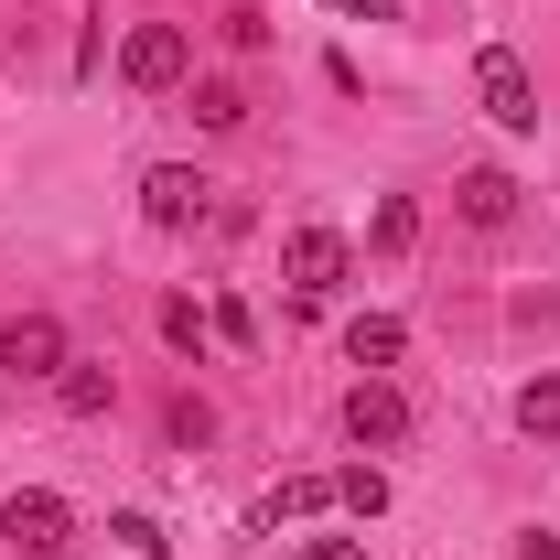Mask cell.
<instances>
[{
    "label": "cell",
    "instance_id": "6da1fadb",
    "mask_svg": "<svg viewBox=\"0 0 560 560\" xmlns=\"http://www.w3.org/2000/svg\"><path fill=\"white\" fill-rule=\"evenodd\" d=\"M0 539H11V560H44V550L75 539V506L55 486H11V495H0Z\"/></svg>",
    "mask_w": 560,
    "mask_h": 560
},
{
    "label": "cell",
    "instance_id": "7a4b0ae2",
    "mask_svg": "<svg viewBox=\"0 0 560 560\" xmlns=\"http://www.w3.org/2000/svg\"><path fill=\"white\" fill-rule=\"evenodd\" d=\"M475 108H486L495 130H539V75H528V55L486 44L475 55Z\"/></svg>",
    "mask_w": 560,
    "mask_h": 560
},
{
    "label": "cell",
    "instance_id": "3957f363",
    "mask_svg": "<svg viewBox=\"0 0 560 560\" xmlns=\"http://www.w3.org/2000/svg\"><path fill=\"white\" fill-rule=\"evenodd\" d=\"M184 66H195V44H184V22H130V33H119V75H130L140 97H162V86H184Z\"/></svg>",
    "mask_w": 560,
    "mask_h": 560
},
{
    "label": "cell",
    "instance_id": "277c9868",
    "mask_svg": "<svg viewBox=\"0 0 560 560\" xmlns=\"http://www.w3.org/2000/svg\"><path fill=\"white\" fill-rule=\"evenodd\" d=\"M280 280H291V302H335L346 237H335V226H291V237H280Z\"/></svg>",
    "mask_w": 560,
    "mask_h": 560
},
{
    "label": "cell",
    "instance_id": "5b68a950",
    "mask_svg": "<svg viewBox=\"0 0 560 560\" xmlns=\"http://www.w3.org/2000/svg\"><path fill=\"white\" fill-rule=\"evenodd\" d=\"M206 206H215V184L195 173V162H151V173H140V215H151L162 237H184Z\"/></svg>",
    "mask_w": 560,
    "mask_h": 560
},
{
    "label": "cell",
    "instance_id": "8992f818",
    "mask_svg": "<svg viewBox=\"0 0 560 560\" xmlns=\"http://www.w3.org/2000/svg\"><path fill=\"white\" fill-rule=\"evenodd\" d=\"M346 442L355 453H399V442H410V399H399L388 377H355L346 388Z\"/></svg>",
    "mask_w": 560,
    "mask_h": 560
},
{
    "label": "cell",
    "instance_id": "52a82bcc",
    "mask_svg": "<svg viewBox=\"0 0 560 560\" xmlns=\"http://www.w3.org/2000/svg\"><path fill=\"white\" fill-rule=\"evenodd\" d=\"M0 366L11 377H66V324L55 313H11L0 324Z\"/></svg>",
    "mask_w": 560,
    "mask_h": 560
},
{
    "label": "cell",
    "instance_id": "ba28073f",
    "mask_svg": "<svg viewBox=\"0 0 560 560\" xmlns=\"http://www.w3.org/2000/svg\"><path fill=\"white\" fill-rule=\"evenodd\" d=\"M453 215H464V226H517V173L475 162V173L453 184Z\"/></svg>",
    "mask_w": 560,
    "mask_h": 560
},
{
    "label": "cell",
    "instance_id": "9c48e42d",
    "mask_svg": "<svg viewBox=\"0 0 560 560\" xmlns=\"http://www.w3.org/2000/svg\"><path fill=\"white\" fill-rule=\"evenodd\" d=\"M399 355H410V324H399V313H355V324H346V366H366V377H388Z\"/></svg>",
    "mask_w": 560,
    "mask_h": 560
},
{
    "label": "cell",
    "instance_id": "30bf717a",
    "mask_svg": "<svg viewBox=\"0 0 560 560\" xmlns=\"http://www.w3.org/2000/svg\"><path fill=\"white\" fill-rule=\"evenodd\" d=\"M184 108H195V130H206V140L248 130V86H237V75H195V97H184Z\"/></svg>",
    "mask_w": 560,
    "mask_h": 560
},
{
    "label": "cell",
    "instance_id": "8fae6325",
    "mask_svg": "<svg viewBox=\"0 0 560 560\" xmlns=\"http://www.w3.org/2000/svg\"><path fill=\"white\" fill-rule=\"evenodd\" d=\"M55 399H66V420H97V410H119V377H108V366H75V355H66Z\"/></svg>",
    "mask_w": 560,
    "mask_h": 560
},
{
    "label": "cell",
    "instance_id": "7c38bea8",
    "mask_svg": "<svg viewBox=\"0 0 560 560\" xmlns=\"http://www.w3.org/2000/svg\"><path fill=\"white\" fill-rule=\"evenodd\" d=\"M366 248H377V259H410V248H420V206H410V195H388V206L366 215Z\"/></svg>",
    "mask_w": 560,
    "mask_h": 560
},
{
    "label": "cell",
    "instance_id": "4fadbf2b",
    "mask_svg": "<svg viewBox=\"0 0 560 560\" xmlns=\"http://www.w3.org/2000/svg\"><path fill=\"white\" fill-rule=\"evenodd\" d=\"M335 506H346L355 528H366V517H388V475H377V464H346V475H335Z\"/></svg>",
    "mask_w": 560,
    "mask_h": 560
},
{
    "label": "cell",
    "instance_id": "5bb4252c",
    "mask_svg": "<svg viewBox=\"0 0 560 560\" xmlns=\"http://www.w3.org/2000/svg\"><path fill=\"white\" fill-rule=\"evenodd\" d=\"M517 431H528V442H560V366L517 388Z\"/></svg>",
    "mask_w": 560,
    "mask_h": 560
},
{
    "label": "cell",
    "instance_id": "9a60e30c",
    "mask_svg": "<svg viewBox=\"0 0 560 560\" xmlns=\"http://www.w3.org/2000/svg\"><path fill=\"white\" fill-rule=\"evenodd\" d=\"M162 346H173V355H206V346H215V313H195V302H162Z\"/></svg>",
    "mask_w": 560,
    "mask_h": 560
},
{
    "label": "cell",
    "instance_id": "2e32d148",
    "mask_svg": "<svg viewBox=\"0 0 560 560\" xmlns=\"http://www.w3.org/2000/svg\"><path fill=\"white\" fill-rule=\"evenodd\" d=\"M324 506H335V475H291L270 495V517H324Z\"/></svg>",
    "mask_w": 560,
    "mask_h": 560
},
{
    "label": "cell",
    "instance_id": "e0dca14e",
    "mask_svg": "<svg viewBox=\"0 0 560 560\" xmlns=\"http://www.w3.org/2000/svg\"><path fill=\"white\" fill-rule=\"evenodd\" d=\"M215 33H226V55H270V11H259V0H237Z\"/></svg>",
    "mask_w": 560,
    "mask_h": 560
},
{
    "label": "cell",
    "instance_id": "ac0fdd59",
    "mask_svg": "<svg viewBox=\"0 0 560 560\" xmlns=\"http://www.w3.org/2000/svg\"><path fill=\"white\" fill-rule=\"evenodd\" d=\"M108 539H119V550H140V560L173 550V539H162V517H140V506H119V517H108Z\"/></svg>",
    "mask_w": 560,
    "mask_h": 560
},
{
    "label": "cell",
    "instance_id": "d6986e66",
    "mask_svg": "<svg viewBox=\"0 0 560 560\" xmlns=\"http://www.w3.org/2000/svg\"><path fill=\"white\" fill-rule=\"evenodd\" d=\"M173 442H184V453H195V442H215V410H206V399H195V388L173 399Z\"/></svg>",
    "mask_w": 560,
    "mask_h": 560
},
{
    "label": "cell",
    "instance_id": "ffe728a7",
    "mask_svg": "<svg viewBox=\"0 0 560 560\" xmlns=\"http://www.w3.org/2000/svg\"><path fill=\"white\" fill-rule=\"evenodd\" d=\"M506 560H560V528H517V550Z\"/></svg>",
    "mask_w": 560,
    "mask_h": 560
},
{
    "label": "cell",
    "instance_id": "44dd1931",
    "mask_svg": "<svg viewBox=\"0 0 560 560\" xmlns=\"http://www.w3.org/2000/svg\"><path fill=\"white\" fill-rule=\"evenodd\" d=\"M324 11H346V22H399V0H324Z\"/></svg>",
    "mask_w": 560,
    "mask_h": 560
},
{
    "label": "cell",
    "instance_id": "7402d4cb",
    "mask_svg": "<svg viewBox=\"0 0 560 560\" xmlns=\"http://www.w3.org/2000/svg\"><path fill=\"white\" fill-rule=\"evenodd\" d=\"M302 560H366V539H313Z\"/></svg>",
    "mask_w": 560,
    "mask_h": 560
},
{
    "label": "cell",
    "instance_id": "603a6c76",
    "mask_svg": "<svg viewBox=\"0 0 560 560\" xmlns=\"http://www.w3.org/2000/svg\"><path fill=\"white\" fill-rule=\"evenodd\" d=\"M44 560H75V550H44Z\"/></svg>",
    "mask_w": 560,
    "mask_h": 560
}]
</instances>
